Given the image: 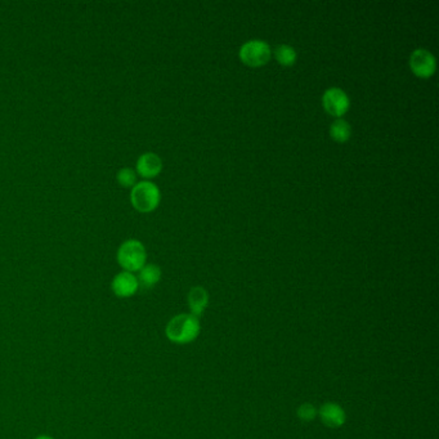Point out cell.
I'll list each match as a JSON object with an SVG mask.
<instances>
[{
	"mask_svg": "<svg viewBox=\"0 0 439 439\" xmlns=\"http://www.w3.org/2000/svg\"><path fill=\"white\" fill-rule=\"evenodd\" d=\"M201 331L200 319L191 313L178 315L170 319L166 325V338L174 344H189L196 341Z\"/></svg>",
	"mask_w": 439,
	"mask_h": 439,
	"instance_id": "6da1fadb",
	"label": "cell"
},
{
	"mask_svg": "<svg viewBox=\"0 0 439 439\" xmlns=\"http://www.w3.org/2000/svg\"><path fill=\"white\" fill-rule=\"evenodd\" d=\"M118 262L127 272H139L146 265L147 252L142 242L131 239L122 242L118 250Z\"/></svg>",
	"mask_w": 439,
	"mask_h": 439,
	"instance_id": "7a4b0ae2",
	"label": "cell"
},
{
	"mask_svg": "<svg viewBox=\"0 0 439 439\" xmlns=\"http://www.w3.org/2000/svg\"><path fill=\"white\" fill-rule=\"evenodd\" d=\"M161 201V192L159 187L150 181L138 182L131 191V202L133 208L139 213H151L159 207Z\"/></svg>",
	"mask_w": 439,
	"mask_h": 439,
	"instance_id": "3957f363",
	"label": "cell"
},
{
	"mask_svg": "<svg viewBox=\"0 0 439 439\" xmlns=\"http://www.w3.org/2000/svg\"><path fill=\"white\" fill-rule=\"evenodd\" d=\"M239 57L246 66L262 67L269 62L272 51L269 44L264 40H249L241 45Z\"/></svg>",
	"mask_w": 439,
	"mask_h": 439,
	"instance_id": "277c9868",
	"label": "cell"
},
{
	"mask_svg": "<svg viewBox=\"0 0 439 439\" xmlns=\"http://www.w3.org/2000/svg\"><path fill=\"white\" fill-rule=\"evenodd\" d=\"M322 107L330 116L341 119L351 109V99L345 90L332 87L325 90L322 96Z\"/></svg>",
	"mask_w": 439,
	"mask_h": 439,
	"instance_id": "5b68a950",
	"label": "cell"
},
{
	"mask_svg": "<svg viewBox=\"0 0 439 439\" xmlns=\"http://www.w3.org/2000/svg\"><path fill=\"white\" fill-rule=\"evenodd\" d=\"M410 68L414 75L420 79H429L436 74L437 59L428 49L417 48L410 55Z\"/></svg>",
	"mask_w": 439,
	"mask_h": 439,
	"instance_id": "8992f818",
	"label": "cell"
},
{
	"mask_svg": "<svg viewBox=\"0 0 439 439\" xmlns=\"http://www.w3.org/2000/svg\"><path fill=\"white\" fill-rule=\"evenodd\" d=\"M163 170V160L155 152H144L137 160L135 173L144 179L156 178Z\"/></svg>",
	"mask_w": 439,
	"mask_h": 439,
	"instance_id": "52a82bcc",
	"label": "cell"
},
{
	"mask_svg": "<svg viewBox=\"0 0 439 439\" xmlns=\"http://www.w3.org/2000/svg\"><path fill=\"white\" fill-rule=\"evenodd\" d=\"M111 289L116 297H131L138 291L139 284L134 274L122 271L114 277Z\"/></svg>",
	"mask_w": 439,
	"mask_h": 439,
	"instance_id": "ba28073f",
	"label": "cell"
},
{
	"mask_svg": "<svg viewBox=\"0 0 439 439\" xmlns=\"http://www.w3.org/2000/svg\"><path fill=\"white\" fill-rule=\"evenodd\" d=\"M319 416L323 425L331 429L341 428L347 421V414L344 408L335 402L322 405L319 410Z\"/></svg>",
	"mask_w": 439,
	"mask_h": 439,
	"instance_id": "9c48e42d",
	"label": "cell"
},
{
	"mask_svg": "<svg viewBox=\"0 0 439 439\" xmlns=\"http://www.w3.org/2000/svg\"><path fill=\"white\" fill-rule=\"evenodd\" d=\"M188 306L191 309V315L198 319L201 317L209 306L208 291L201 286L192 287L188 293Z\"/></svg>",
	"mask_w": 439,
	"mask_h": 439,
	"instance_id": "30bf717a",
	"label": "cell"
},
{
	"mask_svg": "<svg viewBox=\"0 0 439 439\" xmlns=\"http://www.w3.org/2000/svg\"><path fill=\"white\" fill-rule=\"evenodd\" d=\"M139 287L142 289H152L157 285L161 280V268L156 264H146L142 269L139 271V275L137 277Z\"/></svg>",
	"mask_w": 439,
	"mask_h": 439,
	"instance_id": "8fae6325",
	"label": "cell"
},
{
	"mask_svg": "<svg viewBox=\"0 0 439 439\" xmlns=\"http://www.w3.org/2000/svg\"><path fill=\"white\" fill-rule=\"evenodd\" d=\"M330 137L334 142H348L351 137V124L344 119H336L330 127Z\"/></svg>",
	"mask_w": 439,
	"mask_h": 439,
	"instance_id": "7c38bea8",
	"label": "cell"
},
{
	"mask_svg": "<svg viewBox=\"0 0 439 439\" xmlns=\"http://www.w3.org/2000/svg\"><path fill=\"white\" fill-rule=\"evenodd\" d=\"M276 61L284 67H291L295 65L297 59V53L295 48L291 45L280 44L275 49Z\"/></svg>",
	"mask_w": 439,
	"mask_h": 439,
	"instance_id": "4fadbf2b",
	"label": "cell"
},
{
	"mask_svg": "<svg viewBox=\"0 0 439 439\" xmlns=\"http://www.w3.org/2000/svg\"><path fill=\"white\" fill-rule=\"evenodd\" d=\"M116 181L124 188H133L137 182V173L132 168H121L116 174Z\"/></svg>",
	"mask_w": 439,
	"mask_h": 439,
	"instance_id": "5bb4252c",
	"label": "cell"
},
{
	"mask_svg": "<svg viewBox=\"0 0 439 439\" xmlns=\"http://www.w3.org/2000/svg\"><path fill=\"white\" fill-rule=\"evenodd\" d=\"M297 417H299L302 421L310 423V421H313V420L316 418V416L319 415V411H317V408L313 406L312 403H303V405H300L299 408H297Z\"/></svg>",
	"mask_w": 439,
	"mask_h": 439,
	"instance_id": "9a60e30c",
	"label": "cell"
},
{
	"mask_svg": "<svg viewBox=\"0 0 439 439\" xmlns=\"http://www.w3.org/2000/svg\"><path fill=\"white\" fill-rule=\"evenodd\" d=\"M35 439H53L52 437H48V436H40V437H38V438Z\"/></svg>",
	"mask_w": 439,
	"mask_h": 439,
	"instance_id": "2e32d148",
	"label": "cell"
}]
</instances>
